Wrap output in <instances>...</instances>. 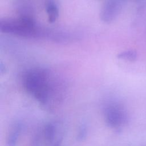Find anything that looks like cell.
<instances>
[{
    "instance_id": "9c48e42d",
    "label": "cell",
    "mask_w": 146,
    "mask_h": 146,
    "mask_svg": "<svg viewBox=\"0 0 146 146\" xmlns=\"http://www.w3.org/2000/svg\"><path fill=\"white\" fill-rule=\"evenodd\" d=\"M53 146H59V143H57L55 144Z\"/></svg>"
},
{
    "instance_id": "7a4b0ae2",
    "label": "cell",
    "mask_w": 146,
    "mask_h": 146,
    "mask_svg": "<svg viewBox=\"0 0 146 146\" xmlns=\"http://www.w3.org/2000/svg\"><path fill=\"white\" fill-rule=\"evenodd\" d=\"M0 30L5 33L29 36L36 35L34 21L29 17H22L17 20L1 21Z\"/></svg>"
},
{
    "instance_id": "277c9868",
    "label": "cell",
    "mask_w": 146,
    "mask_h": 146,
    "mask_svg": "<svg viewBox=\"0 0 146 146\" xmlns=\"http://www.w3.org/2000/svg\"><path fill=\"white\" fill-rule=\"evenodd\" d=\"M21 129L22 125L19 122H16L12 125L7 138V146H16Z\"/></svg>"
},
{
    "instance_id": "ba28073f",
    "label": "cell",
    "mask_w": 146,
    "mask_h": 146,
    "mask_svg": "<svg viewBox=\"0 0 146 146\" xmlns=\"http://www.w3.org/2000/svg\"><path fill=\"white\" fill-rule=\"evenodd\" d=\"M87 133V127L84 124H82L80 126L78 135H77V138L79 141H83L86 137Z\"/></svg>"
},
{
    "instance_id": "52a82bcc",
    "label": "cell",
    "mask_w": 146,
    "mask_h": 146,
    "mask_svg": "<svg viewBox=\"0 0 146 146\" xmlns=\"http://www.w3.org/2000/svg\"><path fill=\"white\" fill-rule=\"evenodd\" d=\"M117 58L130 62H134L137 59V52L134 50H128L123 51L119 53L117 55Z\"/></svg>"
},
{
    "instance_id": "3957f363",
    "label": "cell",
    "mask_w": 146,
    "mask_h": 146,
    "mask_svg": "<svg viewBox=\"0 0 146 146\" xmlns=\"http://www.w3.org/2000/svg\"><path fill=\"white\" fill-rule=\"evenodd\" d=\"M104 119L109 127L118 128L127 123L128 117L123 107L117 103H112L104 109Z\"/></svg>"
},
{
    "instance_id": "6da1fadb",
    "label": "cell",
    "mask_w": 146,
    "mask_h": 146,
    "mask_svg": "<svg viewBox=\"0 0 146 146\" xmlns=\"http://www.w3.org/2000/svg\"><path fill=\"white\" fill-rule=\"evenodd\" d=\"M25 90L33 94L39 103L45 104L48 97L47 73L42 68H34L26 72L23 78Z\"/></svg>"
},
{
    "instance_id": "5b68a950",
    "label": "cell",
    "mask_w": 146,
    "mask_h": 146,
    "mask_svg": "<svg viewBox=\"0 0 146 146\" xmlns=\"http://www.w3.org/2000/svg\"><path fill=\"white\" fill-rule=\"evenodd\" d=\"M47 13L48 14V20L50 23L54 22L58 17V8L56 4L50 2L47 7Z\"/></svg>"
},
{
    "instance_id": "8992f818",
    "label": "cell",
    "mask_w": 146,
    "mask_h": 146,
    "mask_svg": "<svg viewBox=\"0 0 146 146\" xmlns=\"http://www.w3.org/2000/svg\"><path fill=\"white\" fill-rule=\"evenodd\" d=\"M55 134V127L53 123H49L47 124L44 129V135L46 139L48 141H52L54 140Z\"/></svg>"
}]
</instances>
